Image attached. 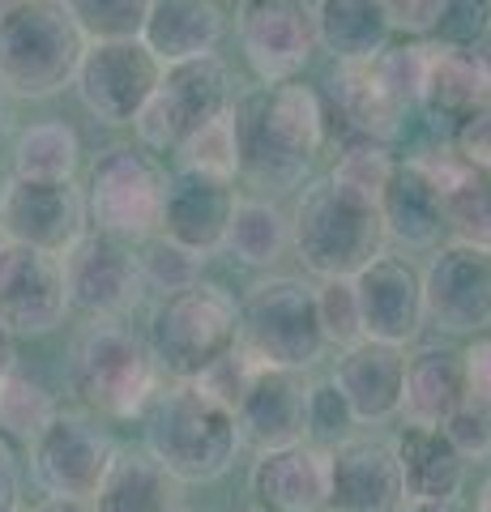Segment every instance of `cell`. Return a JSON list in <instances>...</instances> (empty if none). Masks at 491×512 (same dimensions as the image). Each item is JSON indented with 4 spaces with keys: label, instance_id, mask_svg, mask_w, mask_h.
<instances>
[{
    "label": "cell",
    "instance_id": "cell-13",
    "mask_svg": "<svg viewBox=\"0 0 491 512\" xmlns=\"http://www.w3.org/2000/svg\"><path fill=\"white\" fill-rule=\"evenodd\" d=\"M235 30H240L244 60L265 86L295 82L321 47L312 0H240Z\"/></svg>",
    "mask_w": 491,
    "mask_h": 512
},
{
    "label": "cell",
    "instance_id": "cell-55",
    "mask_svg": "<svg viewBox=\"0 0 491 512\" xmlns=\"http://www.w3.org/2000/svg\"><path fill=\"white\" fill-rule=\"evenodd\" d=\"M240 512H265V508H240Z\"/></svg>",
    "mask_w": 491,
    "mask_h": 512
},
{
    "label": "cell",
    "instance_id": "cell-24",
    "mask_svg": "<svg viewBox=\"0 0 491 512\" xmlns=\"http://www.w3.org/2000/svg\"><path fill=\"white\" fill-rule=\"evenodd\" d=\"M466 402L462 355L449 346H419L406 355V384L398 414L406 427H445L449 414Z\"/></svg>",
    "mask_w": 491,
    "mask_h": 512
},
{
    "label": "cell",
    "instance_id": "cell-3",
    "mask_svg": "<svg viewBox=\"0 0 491 512\" xmlns=\"http://www.w3.org/2000/svg\"><path fill=\"white\" fill-rule=\"evenodd\" d=\"M380 205L325 180L304 188L291 214V248L312 278H355L376 256H385Z\"/></svg>",
    "mask_w": 491,
    "mask_h": 512
},
{
    "label": "cell",
    "instance_id": "cell-2",
    "mask_svg": "<svg viewBox=\"0 0 491 512\" xmlns=\"http://www.w3.org/2000/svg\"><path fill=\"white\" fill-rule=\"evenodd\" d=\"M146 448L180 487H197L218 483L235 466L244 440L227 402H218L201 384H171L146 406Z\"/></svg>",
    "mask_w": 491,
    "mask_h": 512
},
{
    "label": "cell",
    "instance_id": "cell-42",
    "mask_svg": "<svg viewBox=\"0 0 491 512\" xmlns=\"http://www.w3.org/2000/svg\"><path fill=\"white\" fill-rule=\"evenodd\" d=\"M440 431H445L449 444L466 457V466L470 461H487L491 457V406H479V402H470L466 397V402L449 414V423Z\"/></svg>",
    "mask_w": 491,
    "mask_h": 512
},
{
    "label": "cell",
    "instance_id": "cell-51",
    "mask_svg": "<svg viewBox=\"0 0 491 512\" xmlns=\"http://www.w3.org/2000/svg\"><path fill=\"white\" fill-rule=\"evenodd\" d=\"M474 60H479V69L487 73V82H491V30H487V39L474 47Z\"/></svg>",
    "mask_w": 491,
    "mask_h": 512
},
{
    "label": "cell",
    "instance_id": "cell-23",
    "mask_svg": "<svg viewBox=\"0 0 491 512\" xmlns=\"http://www.w3.org/2000/svg\"><path fill=\"white\" fill-rule=\"evenodd\" d=\"M227 30V13L218 0H154L141 43L158 56V64H184L210 56Z\"/></svg>",
    "mask_w": 491,
    "mask_h": 512
},
{
    "label": "cell",
    "instance_id": "cell-22",
    "mask_svg": "<svg viewBox=\"0 0 491 512\" xmlns=\"http://www.w3.org/2000/svg\"><path fill=\"white\" fill-rule=\"evenodd\" d=\"M342 389V397L351 402L359 427H376L398 419L402 406V384H406V346L372 342L363 338L359 346L342 350L329 376Z\"/></svg>",
    "mask_w": 491,
    "mask_h": 512
},
{
    "label": "cell",
    "instance_id": "cell-7",
    "mask_svg": "<svg viewBox=\"0 0 491 512\" xmlns=\"http://www.w3.org/2000/svg\"><path fill=\"white\" fill-rule=\"evenodd\" d=\"M240 346L261 367H316L329 350L316 320V286L295 274H269L248 286L240 303Z\"/></svg>",
    "mask_w": 491,
    "mask_h": 512
},
{
    "label": "cell",
    "instance_id": "cell-33",
    "mask_svg": "<svg viewBox=\"0 0 491 512\" xmlns=\"http://www.w3.org/2000/svg\"><path fill=\"white\" fill-rule=\"evenodd\" d=\"M56 414V397L39 376L22 372V367L0 376V440L9 448H30Z\"/></svg>",
    "mask_w": 491,
    "mask_h": 512
},
{
    "label": "cell",
    "instance_id": "cell-39",
    "mask_svg": "<svg viewBox=\"0 0 491 512\" xmlns=\"http://www.w3.org/2000/svg\"><path fill=\"white\" fill-rule=\"evenodd\" d=\"M355 410L342 397V389L334 380H312L308 384V423H304V440L316 448H329L334 453L338 444L355 440Z\"/></svg>",
    "mask_w": 491,
    "mask_h": 512
},
{
    "label": "cell",
    "instance_id": "cell-40",
    "mask_svg": "<svg viewBox=\"0 0 491 512\" xmlns=\"http://www.w3.org/2000/svg\"><path fill=\"white\" fill-rule=\"evenodd\" d=\"M316 320H321L325 346L351 350L359 346L363 333V312H359V295H355V278H325L316 286Z\"/></svg>",
    "mask_w": 491,
    "mask_h": 512
},
{
    "label": "cell",
    "instance_id": "cell-45",
    "mask_svg": "<svg viewBox=\"0 0 491 512\" xmlns=\"http://www.w3.org/2000/svg\"><path fill=\"white\" fill-rule=\"evenodd\" d=\"M380 9H385L389 26L402 30V35H432L440 0H380Z\"/></svg>",
    "mask_w": 491,
    "mask_h": 512
},
{
    "label": "cell",
    "instance_id": "cell-8",
    "mask_svg": "<svg viewBox=\"0 0 491 512\" xmlns=\"http://www.w3.org/2000/svg\"><path fill=\"white\" fill-rule=\"evenodd\" d=\"M90 231L120 244H146L163 227L167 171L141 146H107L86 175Z\"/></svg>",
    "mask_w": 491,
    "mask_h": 512
},
{
    "label": "cell",
    "instance_id": "cell-14",
    "mask_svg": "<svg viewBox=\"0 0 491 512\" xmlns=\"http://www.w3.org/2000/svg\"><path fill=\"white\" fill-rule=\"evenodd\" d=\"M60 265H65L69 308L90 320H124V312H133L146 295L137 252L99 231H86L60 256Z\"/></svg>",
    "mask_w": 491,
    "mask_h": 512
},
{
    "label": "cell",
    "instance_id": "cell-20",
    "mask_svg": "<svg viewBox=\"0 0 491 512\" xmlns=\"http://www.w3.org/2000/svg\"><path fill=\"white\" fill-rule=\"evenodd\" d=\"M248 491L265 512H329V448L308 440L265 448L248 470Z\"/></svg>",
    "mask_w": 491,
    "mask_h": 512
},
{
    "label": "cell",
    "instance_id": "cell-49",
    "mask_svg": "<svg viewBox=\"0 0 491 512\" xmlns=\"http://www.w3.org/2000/svg\"><path fill=\"white\" fill-rule=\"evenodd\" d=\"M402 512H470L462 500H406Z\"/></svg>",
    "mask_w": 491,
    "mask_h": 512
},
{
    "label": "cell",
    "instance_id": "cell-25",
    "mask_svg": "<svg viewBox=\"0 0 491 512\" xmlns=\"http://www.w3.org/2000/svg\"><path fill=\"white\" fill-rule=\"evenodd\" d=\"M380 222H385V235L406 248H440L445 210H440L436 184L427 180L415 158L393 167L385 192H380Z\"/></svg>",
    "mask_w": 491,
    "mask_h": 512
},
{
    "label": "cell",
    "instance_id": "cell-57",
    "mask_svg": "<svg viewBox=\"0 0 491 512\" xmlns=\"http://www.w3.org/2000/svg\"><path fill=\"white\" fill-rule=\"evenodd\" d=\"M18 512H30V508H18Z\"/></svg>",
    "mask_w": 491,
    "mask_h": 512
},
{
    "label": "cell",
    "instance_id": "cell-47",
    "mask_svg": "<svg viewBox=\"0 0 491 512\" xmlns=\"http://www.w3.org/2000/svg\"><path fill=\"white\" fill-rule=\"evenodd\" d=\"M30 512H94V500H73V495H43Z\"/></svg>",
    "mask_w": 491,
    "mask_h": 512
},
{
    "label": "cell",
    "instance_id": "cell-10",
    "mask_svg": "<svg viewBox=\"0 0 491 512\" xmlns=\"http://www.w3.org/2000/svg\"><path fill=\"white\" fill-rule=\"evenodd\" d=\"M427 325L449 338H483L491 329V248L449 239L423 269Z\"/></svg>",
    "mask_w": 491,
    "mask_h": 512
},
{
    "label": "cell",
    "instance_id": "cell-19",
    "mask_svg": "<svg viewBox=\"0 0 491 512\" xmlns=\"http://www.w3.org/2000/svg\"><path fill=\"white\" fill-rule=\"evenodd\" d=\"M308 384L312 380H304V372H287V367H257L252 380L244 384L240 402H235L240 440L252 444L257 453L304 440Z\"/></svg>",
    "mask_w": 491,
    "mask_h": 512
},
{
    "label": "cell",
    "instance_id": "cell-46",
    "mask_svg": "<svg viewBox=\"0 0 491 512\" xmlns=\"http://www.w3.org/2000/svg\"><path fill=\"white\" fill-rule=\"evenodd\" d=\"M22 508V487H18V466H13V448L0 440V512Z\"/></svg>",
    "mask_w": 491,
    "mask_h": 512
},
{
    "label": "cell",
    "instance_id": "cell-21",
    "mask_svg": "<svg viewBox=\"0 0 491 512\" xmlns=\"http://www.w3.org/2000/svg\"><path fill=\"white\" fill-rule=\"evenodd\" d=\"M69 312L73 308H69V286H65L60 256L22 248L9 278L0 282V325L13 338H43Z\"/></svg>",
    "mask_w": 491,
    "mask_h": 512
},
{
    "label": "cell",
    "instance_id": "cell-37",
    "mask_svg": "<svg viewBox=\"0 0 491 512\" xmlns=\"http://www.w3.org/2000/svg\"><path fill=\"white\" fill-rule=\"evenodd\" d=\"M393 167H398V158L389 154V141H372V137H346V146L338 154L334 171H329V180L359 192V197H368L380 205V192H385Z\"/></svg>",
    "mask_w": 491,
    "mask_h": 512
},
{
    "label": "cell",
    "instance_id": "cell-9",
    "mask_svg": "<svg viewBox=\"0 0 491 512\" xmlns=\"http://www.w3.org/2000/svg\"><path fill=\"white\" fill-rule=\"evenodd\" d=\"M231 69L223 56H197L184 64H167L163 82H158L154 99L141 107L133 120L137 146L141 150H180L188 133H197L201 124L231 111Z\"/></svg>",
    "mask_w": 491,
    "mask_h": 512
},
{
    "label": "cell",
    "instance_id": "cell-11",
    "mask_svg": "<svg viewBox=\"0 0 491 512\" xmlns=\"http://www.w3.org/2000/svg\"><path fill=\"white\" fill-rule=\"evenodd\" d=\"M158 82H163V64L141 39L86 43L73 77L82 107L103 124H133L141 107L154 99Z\"/></svg>",
    "mask_w": 491,
    "mask_h": 512
},
{
    "label": "cell",
    "instance_id": "cell-18",
    "mask_svg": "<svg viewBox=\"0 0 491 512\" xmlns=\"http://www.w3.org/2000/svg\"><path fill=\"white\" fill-rule=\"evenodd\" d=\"M235 201L240 197H235L231 180H214V175H197L180 167L176 175H167L163 227H158V235H167L171 244H180L205 261V256L223 248Z\"/></svg>",
    "mask_w": 491,
    "mask_h": 512
},
{
    "label": "cell",
    "instance_id": "cell-32",
    "mask_svg": "<svg viewBox=\"0 0 491 512\" xmlns=\"http://www.w3.org/2000/svg\"><path fill=\"white\" fill-rule=\"evenodd\" d=\"M77 163H82V141H77V133L65 120L30 124L13 141V180L60 184V180H73Z\"/></svg>",
    "mask_w": 491,
    "mask_h": 512
},
{
    "label": "cell",
    "instance_id": "cell-41",
    "mask_svg": "<svg viewBox=\"0 0 491 512\" xmlns=\"http://www.w3.org/2000/svg\"><path fill=\"white\" fill-rule=\"evenodd\" d=\"M491 30V0H440L432 39L436 47H453V52H474Z\"/></svg>",
    "mask_w": 491,
    "mask_h": 512
},
{
    "label": "cell",
    "instance_id": "cell-27",
    "mask_svg": "<svg viewBox=\"0 0 491 512\" xmlns=\"http://www.w3.org/2000/svg\"><path fill=\"white\" fill-rule=\"evenodd\" d=\"M406 500H457L466 487V457L440 427H406L393 440Z\"/></svg>",
    "mask_w": 491,
    "mask_h": 512
},
{
    "label": "cell",
    "instance_id": "cell-36",
    "mask_svg": "<svg viewBox=\"0 0 491 512\" xmlns=\"http://www.w3.org/2000/svg\"><path fill=\"white\" fill-rule=\"evenodd\" d=\"M154 0H65L69 18L77 22L86 43H120L141 39Z\"/></svg>",
    "mask_w": 491,
    "mask_h": 512
},
{
    "label": "cell",
    "instance_id": "cell-29",
    "mask_svg": "<svg viewBox=\"0 0 491 512\" xmlns=\"http://www.w3.org/2000/svg\"><path fill=\"white\" fill-rule=\"evenodd\" d=\"M316 13V43L338 64L372 60L389 47L393 26L380 0H312Z\"/></svg>",
    "mask_w": 491,
    "mask_h": 512
},
{
    "label": "cell",
    "instance_id": "cell-16",
    "mask_svg": "<svg viewBox=\"0 0 491 512\" xmlns=\"http://www.w3.org/2000/svg\"><path fill=\"white\" fill-rule=\"evenodd\" d=\"M355 295L363 312V333L372 342L410 346L427 325L423 269L406 256H376L363 274H355Z\"/></svg>",
    "mask_w": 491,
    "mask_h": 512
},
{
    "label": "cell",
    "instance_id": "cell-1",
    "mask_svg": "<svg viewBox=\"0 0 491 512\" xmlns=\"http://www.w3.org/2000/svg\"><path fill=\"white\" fill-rule=\"evenodd\" d=\"M231 116L240 141V175L261 192L295 188L325 146V107L299 77L244 94L231 103Z\"/></svg>",
    "mask_w": 491,
    "mask_h": 512
},
{
    "label": "cell",
    "instance_id": "cell-4",
    "mask_svg": "<svg viewBox=\"0 0 491 512\" xmlns=\"http://www.w3.org/2000/svg\"><path fill=\"white\" fill-rule=\"evenodd\" d=\"M146 346L163 376L176 384H197L240 346V303L227 286L193 282L188 291L158 299Z\"/></svg>",
    "mask_w": 491,
    "mask_h": 512
},
{
    "label": "cell",
    "instance_id": "cell-58",
    "mask_svg": "<svg viewBox=\"0 0 491 512\" xmlns=\"http://www.w3.org/2000/svg\"><path fill=\"white\" fill-rule=\"evenodd\" d=\"M0 188H5V184H0Z\"/></svg>",
    "mask_w": 491,
    "mask_h": 512
},
{
    "label": "cell",
    "instance_id": "cell-26",
    "mask_svg": "<svg viewBox=\"0 0 491 512\" xmlns=\"http://www.w3.org/2000/svg\"><path fill=\"white\" fill-rule=\"evenodd\" d=\"M180 483L167 474L150 448H116L99 491L94 512H176Z\"/></svg>",
    "mask_w": 491,
    "mask_h": 512
},
{
    "label": "cell",
    "instance_id": "cell-15",
    "mask_svg": "<svg viewBox=\"0 0 491 512\" xmlns=\"http://www.w3.org/2000/svg\"><path fill=\"white\" fill-rule=\"evenodd\" d=\"M0 227L30 252L65 256L90 231L86 192L77 188V180H9L0 188Z\"/></svg>",
    "mask_w": 491,
    "mask_h": 512
},
{
    "label": "cell",
    "instance_id": "cell-17",
    "mask_svg": "<svg viewBox=\"0 0 491 512\" xmlns=\"http://www.w3.org/2000/svg\"><path fill=\"white\" fill-rule=\"evenodd\" d=\"M406 487L393 440L355 436L329 453V512H402Z\"/></svg>",
    "mask_w": 491,
    "mask_h": 512
},
{
    "label": "cell",
    "instance_id": "cell-50",
    "mask_svg": "<svg viewBox=\"0 0 491 512\" xmlns=\"http://www.w3.org/2000/svg\"><path fill=\"white\" fill-rule=\"evenodd\" d=\"M13 367H18V338L0 325V376L13 372Z\"/></svg>",
    "mask_w": 491,
    "mask_h": 512
},
{
    "label": "cell",
    "instance_id": "cell-54",
    "mask_svg": "<svg viewBox=\"0 0 491 512\" xmlns=\"http://www.w3.org/2000/svg\"><path fill=\"white\" fill-rule=\"evenodd\" d=\"M9 5H13V0H0V13H5V9H9Z\"/></svg>",
    "mask_w": 491,
    "mask_h": 512
},
{
    "label": "cell",
    "instance_id": "cell-44",
    "mask_svg": "<svg viewBox=\"0 0 491 512\" xmlns=\"http://www.w3.org/2000/svg\"><path fill=\"white\" fill-rule=\"evenodd\" d=\"M462 372H466V397L479 406H491V333L474 338L462 350Z\"/></svg>",
    "mask_w": 491,
    "mask_h": 512
},
{
    "label": "cell",
    "instance_id": "cell-38",
    "mask_svg": "<svg viewBox=\"0 0 491 512\" xmlns=\"http://www.w3.org/2000/svg\"><path fill=\"white\" fill-rule=\"evenodd\" d=\"M201 256H193L188 248L171 244L167 235H150L146 244L137 252V269H141V282L146 291H158V295H176V291H188L193 282H201Z\"/></svg>",
    "mask_w": 491,
    "mask_h": 512
},
{
    "label": "cell",
    "instance_id": "cell-34",
    "mask_svg": "<svg viewBox=\"0 0 491 512\" xmlns=\"http://www.w3.org/2000/svg\"><path fill=\"white\" fill-rule=\"evenodd\" d=\"M445 231L474 248H491V171L466 167L457 180L440 192Z\"/></svg>",
    "mask_w": 491,
    "mask_h": 512
},
{
    "label": "cell",
    "instance_id": "cell-31",
    "mask_svg": "<svg viewBox=\"0 0 491 512\" xmlns=\"http://www.w3.org/2000/svg\"><path fill=\"white\" fill-rule=\"evenodd\" d=\"M223 248L248 269H274L291 248V218L265 197H240Z\"/></svg>",
    "mask_w": 491,
    "mask_h": 512
},
{
    "label": "cell",
    "instance_id": "cell-52",
    "mask_svg": "<svg viewBox=\"0 0 491 512\" xmlns=\"http://www.w3.org/2000/svg\"><path fill=\"white\" fill-rule=\"evenodd\" d=\"M474 512H491V478L483 483V491H479V500H474Z\"/></svg>",
    "mask_w": 491,
    "mask_h": 512
},
{
    "label": "cell",
    "instance_id": "cell-43",
    "mask_svg": "<svg viewBox=\"0 0 491 512\" xmlns=\"http://www.w3.org/2000/svg\"><path fill=\"white\" fill-rule=\"evenodd\" d=\"M466 167L474 171H491V103L479 107L474 116H466L453 128V146H449Z\"/></svg>",
    "mask_w": 491,
    "mask_h": 512
},
{
    "label": "cell",
    "instance_id": "cell-56",
    "mask_svg": "<svg viewBox=\"0 0 491 512\" xmlns=\"http://www.w3.org/2000/svg\"><path fill=\"white\" fill-rule=\"evenodd\" d=\"M176 512H197V508H176Z\"/></svg>",
    "mask_w": 491,
    "mask_h": 512
},
{
    "label": "cell",
    "instance_id": "cell-35",
    "mask_svg": "<svg viewBox=\"0 0 491 512\" xmlns=\"http://www.w3.org/2000/svg\"><path fill=\"white\" fill-rule=\"evenodd\" d=\"M180 167L197 175H214V180H231L240 175V141H235V116L223 111L210 124H201L197 133L180 141Z\"/></svg>",
    "mask_w": 491,
    "mask_h": 512
},
{
    "label": "cell",
    "instance_id": "cell-28",
    "mask_svg": "<svg viewBox=\"0 0 491 512\" xmlns=\"http://www.w3.org/2000/svg\"><path fill=\"white\" fill-rule=\"evenodd\" d=\"M491 103V82L479 69L474 52H453V47H427V73L419 107L432 120H449L453 128L479 107Z\"/></svg>",
    "mask_w": 491,
    "mask_h": 512
},
{
    "label": "cell",
    "instance_id": "cell-30",
    "mask_svg": "<svg viewBox=\"0 0 491 512\" xmlns=\"http://www.w3.org/2000/svg\"><path fill=\"white\" fill-rule=\"evenodd\" d=\"M329 86H334V103L346 116V124H351L355 137L389 141L402 128L406 107L398 103V94L385 86V77L376 69V56L359 60V64H342Z\"/></svg>",
    "mask_w": 491,
    "mask_h": 512
},
{
    "label": "cell",
    "instance_id": "cell-12",
    "mask_svg": "<svg viewBox=\"0 0 491 512\" xmlns=\"http://www.w3.org/2000/svg\"><path fill=\"white\" fill-rule=\"evenodd\" d=\"M116 457V440L99 419L82 410H60L43 436L30 444V474L47 495L94 500L107 466Z\"/></svg>",
    "mask_w": 491,
    "mask_h": 512
},
{
    "label": "cell",
    "instance_id": "cell-5",
    "mask_svg": "<svg viewBox=\"0 0 491 512\" xmlns=\"http://www.w3.org/2000/svg\"><path fill=\"white\" fill-rule=\"evenodd\" d=\"M82 56L86 39L65 0H13L0 13V86L18 99H56Z\"/></svg>",
    "mask_w": 491,
    "mask_h": 512
},
{
    "label": "cell",
    "instance_id": "cell-53",
    "mask_svg": "<svg viewBox=\"0 0 491 512\" xmlns=\"http://www.w3.org/2000/svg\"><path fill=\"white\" fill-rule=\"evenodd\" d=\"M5 94H9V90L0 86V133H5V116H9V111H5Z\"/></svg>",
    "mask_w": 491,
    "mask_h": 512
},
{
    "label": "cell",
    "instance_id": "cell-48",
    "mask_svg": "<svg viewBox=\"0 0 491 512\" xmlns=\"http://www.w3.org/2000/svg\"><path fill=\"white\" fill-rule=\"evenodd\" d=\"M18 252H22V244L5 227H0V282L9 278V269H13V261H18Z\"/></svg>",
    "mask_w": 491,
    "mask_h": 512
},
{
    "label": "cell",
    "instance_id": "cell-6",
    "mask_svg": "<svg viewBox=\"0 0 491 512\" xmlns=\"http://www.w3.org/2000/svg\"><path fill=\"white\" fill-rule=\"evenodd\" d=\"M158 363L124 320H90L73 342L69 384L99 419H137L158 393Z\"/></svg>",
    "mask_w": 491,
    "mask_h": 512
}]
</instances>
